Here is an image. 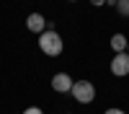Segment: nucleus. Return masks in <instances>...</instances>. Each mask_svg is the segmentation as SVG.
Here are the masks:
<instances>
[{
    "label": "nucleus",
    "mask_w": 129,
    "mask_h": 114,
    "mask_svg": "<svg viewBox=\"0 0 129 114\" xmlns=\"http://www.w3.org/2000/svg\"><path fill=\"white\" fill-rule=\"evenodd\" d=\"M116 3H119V0H106V5H114V8H116Z\"/></svg>",
    "instance_id": "11"
},
{
    "label": "nucleus",
    "mask_w": 129,
    "mask_h": 114,
    "mask_svg": "<svg viewBox=\"0 0 129 114\" xmlns=\"http://www.w3.org/2000/svg\"><path fill=\"white\" fill-rule=\"evenodd\" d=\"M39 49L44 52L47 57H59V55H62V49H64V44H62V36L57 34V31L47 29L44 34H39Z\"/></svg>",
    "instance_id": "1"
},
{
    "label": "nucleus",
    "mask_w": 129,
    "mask_h": 114,
    "mask_svg": "<svg viewBox=\"0 0 129 114\" xmlns=\"http://www.w3.org/2000/svg\"><path fill=\"white\" fill-rule=\"evenodd\" d=\"M21 114H44V111H41L39 106H28L26 111H21Z\"/></svg>",
    "instance_id": "8"
},
{
    "label": "nucleus",
    "mask_w": 129,
    "mask_h": 114,
    "mask_svg": "<svg viewBox=\"0 0 129 114\" xmlns=\"http://www.w3.org/2000/svg\"><path fill=\"white\" fill-rule=\"evenodd\" d=\"M26 29L31 31V34H44V31H47V18L41 13H31L26 18Z\"/></svg>",
    "instance_id": "5"
},
{
    "label": "nucleus",
    "mask_w": 129,
    "mask_h": 114,
    "mask_svg": "<svg viewBox=\"0 0 129 114\" xmlns=\"http://www.w3.org/2000/svg\"><path fill=\"white\" fill-rule=\"evenodd\" d=\"M67 114H70V111H67Z\"/></svg>",
    "instance_id": "14"
},
{
    "label": "nucleus",
    "mask_w": 129,
    "mask_h": 114,
    "mask_svg": "<svg viewBox=\"0 0 129 114\" xmlns=\"http://www.w3.org/2000/svg\"><path fill=\"white\" fill-rule=\"evenodd\" d=\"M72 86H75V80L70 78V73H54L52 75V88L57 93H70Z\"/></svg>",
    "instance_id": "3"
},
{
    "label": "nucleus",
    "mask_w": 129,
    "mask_h": 114,
    "mask_svg": "<svg viewBox=\"0 0 129 114\" xmlns=\"http://www.w3.org/2000/svg\"><path fill=\"white\" fill-rule=\"evenodd\" d=\"M109 44H111V49L116 52V55H121V52H126V44H129V39H126L124 34H114Z\"/></svg>",
    "instance_id": "6"
},
{
    "label": "nucleus",
    "mask_w": 129,
    "mask_h": 114,
    "mask_svg": "<svg viewBox=\"0 0 129 114\" xmlns=\"http://www.w3.org/2000/svg\"><path fill=\"white\" fill-rule=\"evenodd\" d=\"M116 10H119V16H129V0H119V3H116Z\"/></svg>",
    "instance_id": "7"
},
{
    "label": "nucleus",
    "mask_w": 129,
    "mask_h": 114,
    "mask_svg": "<svg viewBox=\"0 0 129 114\" xmlns=\"http://www.w3.org/2000/svg\"><path fill=\"white\" fill-rule=\"evenodd\" d=\"M72 99L78 101V104H90L95 99V86L90 80H75V86H72Z\"/></svg>",
    "instance_id": "2"
},
{
    "label": "nucleus",
    "mask_w": 129,
    "mask_h": 114,
    "mask_svg": "<svg viewBox=\"0 0 129 114\" xmlns=\"http://www.w3.org/2000/svg\"><path fill=\"white\" fill-rule=\"evenodd\" d=\"M70 3H78V0H70Z\"/></svg>",
    "instance_id": "12"
},
{
    "label": "nucleus",
    "mask_w": 129,
    "mask_h": 114,
    "mask_svg": "<svg viewBox=\"0 0 129 114\" xmlns=\"http://www.w3.org/2000/svg\"><path fill=\"white\" fill-rule=\"evenodd\" d=\"M90 5H106V0H90Z\"/></svg>",
    "instance_id": "10"
},
{
    "label": "nucleus",
    "mask_w": 129,
    "mask_h": 114,
    "mask_svg": "<svg viewBox=\"0 0 129 114\" xmlns=\"http://www.w3.org/2000/svg\"><path fill=\"white\" fill-rule=\"evenodd\" d=\"M103 114H126V111H124V109H116V106H114V109H106Z\"/></svg>",
    "instance_id": "9"
},
{
    "label": "nucleus",
    "mask_w": 129,
    "mask_h": 114,
    "mask_svg": "<svg viewBox=\"0 0 129 114\" xmlns=\"http://www.w3.org/2000/svg\"><path fill=\"white\" fill-rule=\"evenodd\" d=\"M111 73H114L116 78H124V75H129V52L114 55V60H111Z\"/></svg>",
    "instance_id": "4"
},
{
    "label": "nucleus",
    "mask_w": 129,
    "mask_h": 114,
    "mask_svg": "<svg viewBox=\"0 0 129 114\" xmlns=\"http://www.w3.org/2000/svg\"><path fill=\"white\" fill-rule=\"evenodd\" d=\"M126 52H129V44H126Z\"/></svg>",
    "instance_id": "13"
}]
</instances>
